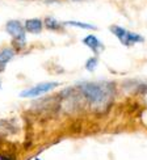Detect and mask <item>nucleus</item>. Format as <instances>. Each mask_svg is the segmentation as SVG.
Segmentation results:
<instances>
[{
    "label": "nucleus",
    "mask_w": 147,
    "mask_h": 160,
    "mask_svg": "<svg viewBox=\"0 0 147 160\" xmlns=\"http://www.w3.org/2000/svg\"><path fill=\"white\" fill-rule=\"evenodd\" d=\"M78 91L89 104L92 110L103 113L109 109L114 98V84L110 82H83L78 84Z\"/></svg>",
    "instance_id": "obj_1"
},
{
    "label": "nucleus",
    "mask_w": 147,
    "mask_h": 160,
    "mask_svg": "<svg viewBox=\"0 0 147 160\" xmlns=\"http://www.w3.org/2000/svg\"><path fill=\"white\" fill-rule=\"evenodd\" d=\"M110 32L114 34L118 41L121 42L124 46H131L134 43H138V42H143L144 39L142 36L137 34V33H133V32H129L121 26H117V25H113L110 26Z\"/></svg>",
    "instance_id": "obj_2"
},
{
    "label": "nucleus",
    "mask_w": 147,
    "mask_h": 160,
    "mask_svg": "<svg viewBox=\"0 0 147 160\" xmlns=\"http://www.w3.org/2000/svg\"><path fill=\"white\" fill-rule=\"evenodd\" d=\"M59 84L58 83H41L34 85L33 88H29L24 92H21V97H36V96H41L43 93H48L49 91H53L57 88Z\"/></svg>",
    "instance_id": "obj_3"
},
{
    "label": "nucleus",
    "mask_w": 147,
    "mask_h": 160,
    "mask_svg": "<svg viewBox=\"0 0 147 160\" xmlns=\"http://www.w3.org/2000/svg\"><path fill=\"white\" fill-rule=\"evenodd\" d=\"M7 32L16 39V41L24 43L25 42V28H23V25L17 20H11L7 22Z\"/></svg>",
    "instance_id": "obj_4"
},
{
    "label": "nucleus",
    "mask_w": 147,
    "mask_h": 160,
    "mask_svg": "<svg viewBox=\"0 0 147 160\" xmlns=\"http://www.w3.org/2000/svg\"><path fill=\"white\" fill-rule=\"evenodd\" d=\"M25 30L29 33H39L42 30V21L38 18H32V20H26L25 22Z\"/></svg>",
    "instance_id": "obj_5"
},
{
    "label": "nucleus",
    "mask_w": 147,
    "mask_h": 160,
    "mask_svg": "<svg viewBox=\"0 0 147 160\" xmlns=\"http://www.w3.org/2000/svg\"><path fill=\"white\" fill-rule=\"evenodd\" d=\"M83 43H85L88 48L92 50V51H99L100 49L103 48V45H101V42L99 41V38L96 37V36H92V34H89V36H87V37H84V39H83Z\"/></svg>",
    "instance_id": "obj_6"
},
{
    "label": "nucleus",
    "mask_w": 147,
    "mask_h": 160,
    "mask_svg": "<svg viewBox=\"0 0 147 160\" xmlns=\"http://www.w3.org/2000/svg\"><path fill=\"white\" fill-rule=\"evenodd\" d=\"M53 100L51 97H48V98H43V100H37L33 105V108L37 109L38 112H46L53 108Z\"/></svg>",
    "instance_id": "obj_7"
},
{
    "label": "nucleus",
    "mask_w": 147,
    "mask_h": 160,
    "mask_svg": "<svg viewBox=\"0 0 147 160\" xmlns=\"http://www.w3.org/2000/svg\"><path fill=\"white\" fill-rule=\"evenodd\" d=\"M15 57V51L12 49H4L0 51V66H5L11 59Z\"/></svg>",
    "instance_id": "obj_8"
},
{
    "label": "nucleus",
    "mask_w": 147,
    "mask_h": 160,
    "mask_svg": "<svg viewBox=\"0 0 147 160\" xmlns=\"http://www.w3.org/2000/svg\"><path fill=\"white\" fill-rule=\"evenodd\" d=\"M45 25H46V28L50 29V30H57V29L61 28V25H59V22L54 17H46L45 18Z\"/></svg>",
    "instance_id": "obj_9"
},
{
    "label": "nucleus",
    "mask_w": 147,
    "mask_h": 160,
    "mask_svg": "<svg viewBox=\"0 0 147 160\" xmlns=\"http://www.w3.org/2000/svg\"><path fill=\"white\" fill-rule=\"evenodd\" d=\"M15 131V128L8 123L7 121H0V132H3V134H11V132Z\"/></svg>",
    "instance_id": "obj_10"
},
{
    "label": "nucleus",
    "mask_w": 147,
    "mask_h": 160,
    "mask_svg": "<svg viewBox=\"0 0 147 160\" xmlns=\"http://www.w3.org/2000/svg\"><path fill=\"white\" fill-rule=\"evenodd\" d=\"M66 25L76 26V28H80V29H96L95 26L91 25V24H84V22H79V21H67Z\"/></svg>",
    "instance_id": "obj_11"
},
{
    "label": "nucleus",
    "mask_w": 147,
    "mask_h": 160,
    "mask_svg": "<svg viewBox=\"0 0 147 160\" xmlns=\"http://www.w3.org/2000/svg\"><path fill=\"white\" fill-rule=\"evenodd\" d=\"M96 66H97V58L96 57H92V58H89L88 61L85 62V68L88 71H93Z\"/></svg>",
    "instance_id": "obj_12"
},
{
    "label": "nucleus",
    "mask_w": 147,
    "mask_h": 160,
    "mask_svg": "<svg viewBox=\"0 0 147 160\" xmlns=\"http://www.w3.org/2000/svg\"><path fill=\"white\" fill-rule=\"evenodd\" d=\"M46 3H51V2H54V0H45Z\"/></svg>",
    "instance_id": "obj_13"
},
{
    "label": "nucleus",
    "mask_w": 147,
    "mask_h": 160,
    "mask_svg": "<svg viewBox=\"0 0 147 160\" xmlns=\"http://www.w3.org/2000/svg\"><path fill=\"white\" fill-rule=\"evenodd\" d=\"M74 2H79V0H74Z\"/></svg>",
    "instance_id": "obj_14"
}]
</instances>
